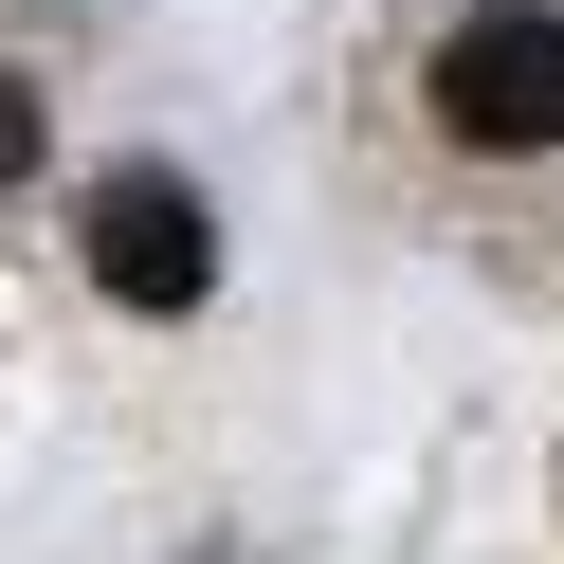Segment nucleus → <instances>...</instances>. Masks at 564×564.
I'll return each mask as SVG.
<instances>
[{"instance_id": "nucleus-1", "label": "nucleus", "mask_w": 564, "mask_h": 564, "mask_svg": "<svg viewBox=\"0 0 564 564\" xmlns=\"http://www.w3.org/2000/svg\"><path fill=\"white\" fill-rule=\"evenodd\" d=\"M365 183L491 292H564V0H382Z\"/></svg>"}, {"instance_id": "nucleus-3", "label": "nucleus", "mask_w": 564, "mask_h": 564, "mask_svg": "<svg viewBox=\"0 0 564 564\" xmlns=\"http://www.w3.org/2000/svg\"><path fill=\"white\" fill-rule=\"evenodd\" d=\"M37 164H55V91L0 55V200H37Z\"/></svg>"}, {"instance_id": "nucleus-2", "label": "nucleus", "mask_w": 564, "mask_h": 564, "mask_svg": "<svg viewBox=\"0 0 564 564\" xmlns=\"http://www.w3.org/2000/svg\"><path fill=\"white\" fill-rule=\"evenodd\" d=\"M74 256H91V292H110L128 328H183V310L219 292V219H200L183 164H110L91 219H74Z\"/></svg>"}]
</instances>
